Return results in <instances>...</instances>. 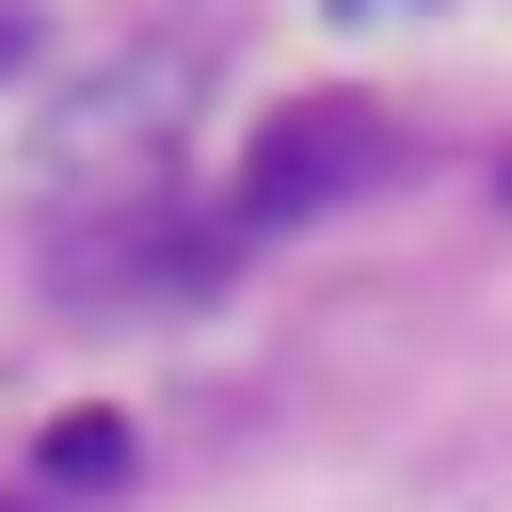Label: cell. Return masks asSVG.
Masks as SVG:
<instances>
[{
  "mask_svg": "<svg viewBox=\"0 0 512 512\" xmlns=\"http://www.w3.org/2000/svg\"><path fill=\"white\" fill-rule=\"evenodd\" d=\"M192 96H208V16H176V32H128L96 80H64V112H48V144H32V192H64V208H96V192H144V176L176 160Z\"/></svg>",
  "mask_w": 512,
  "mask_h": 512,
  "instance_id": "6da1fadb",
  "label": "cell"
},
{
  "mask_svg": "<svg viewBox=\"0 0 512 512\" xmlns=\"http://www.w3.org/2000/svg\"><path fill=\"white\" fill-rule=\"evenodd\" d=\"M400 144H384V112H352V96H320V112H272L256 144H240V224H304V208H336V192H368Z\"/></svg>",
  "mask_w": 512,
  "mask_h": 512,
  "instance_id": "7a4b0ae2",
  "label": "cell"
},
{
  "mask_svg": "<svg viewBox=\"0 0 512 512\" xmlns=\"http://www.w3.org/2000/svg\"><path fill=\"white\" fill-rule=\"evenodd\" d=\"M32 464H48V480H80V496H96V480H128V416H48V448H32Z\"/></svg>",
  "mask_w": 512,
  "mask_h": 512,
  "instance_id": "3957f363",
  "label": "cell"
},
{
  "mask_svg": "<svg viewBox=\"0 0 512 512\" xmlns=\"http://www.w3.org/2000/svg\"><path fill=\"white\" fill-rule=\"evenodd\" d=\"M16 48H32V0H0V64H16Z\"/></svg>",
  "mask_w": 512,
  "mask_h": 512,
  "instance_id": "277c9868",
  "label": "cell"
}]
</instances>
